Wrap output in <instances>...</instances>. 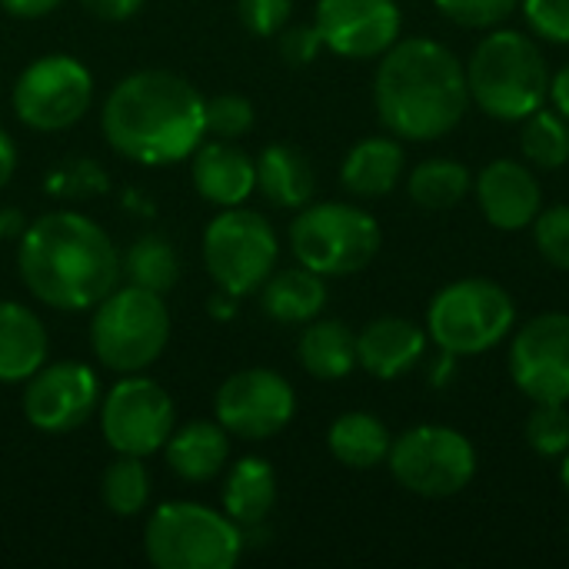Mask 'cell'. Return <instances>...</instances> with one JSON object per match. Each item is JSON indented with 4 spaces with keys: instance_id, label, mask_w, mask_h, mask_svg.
I'll use <instances>...</instances> for the list:
<instances>
[{
    "instance_id": "32",
    "label": "cell",
    "mask_w": 569,
    "mask_h": 569,
    "mask_svg": "<svg viewBox=\"0 0 569 569\" xmlns=\"http://www.w3.org/2000/svg\"><path fill=\"white\" fill-rule=\"evenodd\" d=\"M527 443L543 460H560L569 450V410L567 403H533L527 417Z\"/></svg>"
},
{
    "instance_id": "8",
    "label": "cell",
    "mask_w": 569,
    "mask_h": 569,
    "mask_svg": "<svg viewBox=\"0 0 569 569\" xmlns=\"http://www.w3.org/2000/svg\"><path fill=\"white\" fill-rule=\"evenodd\" d=\"M170 340V313L163 293L143 287L110 290L93 313L90 347L97 360L117 373H137L150 367Z\"/></svg>"
},
{
    "instance_id": "29",
    "label": "cell",
    "mask_w": 569,
    "mask_h": 569,
    "mask_svg": "<svg viewBox=\"0 0 569 569\" xmlns=\"http://www.w3.org/2000/svg\"><path fill=\"white\" fill-rule=\"evenodd\" d=\"M520 150L523 160L537 170H560L569 163V120L557 110H533L520 120Z\"/></svg>"
},
{
    "instance_id": "4",
    "label": "cell",
    "mask_w": 569,
    "mask_h": 569,
    "mask_svg": "<svg viewBox=\"0 0 569 569\" xmlns=\"http://www.w3.org/2000/svg\"><path fill=\"white\" fill-rule=\"evenodd\" d=\"M470 100L493 120L520 123L533 110L547 107L550 67L530 33L490 30L467 63Z\"/></svg>"
},
{
    "instance_id": "21",
    "label": "cell",
    "mask_w": 569,
    "mask_h": 569,
    "mask_svg": "<svg viewBox=\"0 0 569 569\" xmlns=\"http://www.w3.org/2000/svg\"><path fill=\"white\" fill-rule=\"evenodd\" d=\"M47 360V330L33 310L0 300V383L30 380Z\"/></svg>"
},
{
    "instance_id": "43",
    "label": "cell",
    "mask_w": 569,
    "mask_h": 569,
    "mask_svg": "<svg viewBox=\"0 0 569 569\" xmlns=\"http://www.w3.org/2000/svg\"><path fill=\"white\" fill-rule=\"evenodd\" d=\"M560 483H563V490L569 493V450L560 457Z\"/></svg>"
},
{
    "instance_id": "44",
    "label": "cell",
    "mask_w": 569,
    "mask_h": 569,
    "mask_svg": "<svg viewBox=\"0 0 569 569\" xmlns=\"http://www.w3.org/2000/svg\"><path fill=\"white\" fill-rule=\"evenodd\" d=\"M0 237H3V233H0Z\"/></svg>"
},
{
    "instance_id": "40",
    "label": "cell",
    "mask_w": 569,
    "mask_h": 569,
    "mask_svg": "<svg viewBox=\"0 0 569 569\" xmlns=\"http://www.w3.org/2000/svg\"><path fill=\"white\" fill-rule=\"evenodd\" d=\"M0 7L13 17L37 20V17H47L53 7H60V0H0Z\"/></svg>"
},
{
    "instance_id": "39",
    "label": "cell",
    "mask_w": 569,
    "mask_h": 569,
    "mask_svg": "<svg viewBox=\"0 0 569 569\" xmlns=\"http://www.w3.org/2000/svg\"><path fill=\"white\" fill-rule=\"evenodd\" d=\"M80 3L100 20H127L143 7V0H80Z\"/></svg>"
},
{
    "instance_id": "13",
    "label": "cell",
    "mask_w": 569,
    "mask_h": 569,
    "mask_svg": "<svg viewBox=\"0 0 569 569\" xmlns=\"http://www.w3.org/2000/svg\"><path fill=\"white\" fill-rule=\"evenodd\" d=\"M510 380L533 403H569V313H540L517 330Z\"/></svg>"
},
{
    "instance_id": "23",
    "label": "cell",
    "mask_w": 569,
    "mask_h": 569,
    "mask_svg": "<svg viewBox=\"0 0 569 569\" xmlns=\"http://www.w3.org/2000/svg\"><path fill=\"white\" fill-rule=\"evenodd\" d=\"M163 453H167L170 470L180 480L207 483L223 470V463L230 457V440L220 423L193 420L170 433V440L163 443Z\"/></svg>"
},
{
    "instance_id": "3",
    "label": "cell",
    "mask_w": 569,
    "mask_h": 569,
    "mask_svg": "<svg viewBox=\"0 0 569 569\" xmlns=\"http://www.w3.org/2000/svg\"><path fill=\"white\" fill-rule=\"evenodd\" d=\"M17 267L27 290L53 310H90L120 280V257L103 227L57 210L23 230Z\"/></svg>"
},
{
    "instance_id": "14",
    "label": "cell",
    "mask_w": 569,
    "mask_h": 569,
    "mask_svg": "<svg viewBox=\"0 0 569 569\" xmlns=\"http://www.w3.org/2000/svg\"><path fill=\"white\" fill-rule=\"evenodd\" d=\"M297 413V393L293 387L263 367L253 370H240L233 377L223 380V387L217 390V423L240 440H270L280 430H287V423Z\"/></svg>"
},
{
    "instance_id": "19",
    "label": "cell",
    "mask_w": 569,
    "mask_h": 569,
    "mask_svg": "<svg viewBox=\"0 0 569 569\" xmlns=\"http://www.w3.org/2000/svg\"><path fill=\"white\" fill-rule=\"evenodd\" d=\"M190 173L197 193L223 210L240 207L257 190V163L233 143H200Z\"/></svg>"
},
{
    "instance_id": "6",
    "label": "cell",
    "mask_w": 569,
    "mask_h": 569,
    "mask_svg": "<svg viewBox=\"0 0 569 569\" xmlns=\"http://www.w3.org/2000/svg\"><path fill=\"white\" fill-rule=\"evenodd\" d=\"M157 569H230L243 553V527L200 503H163L143 530Z\"/></svg>"
},
{
    "instance_id": "25",
    "label": "cell",
    "mask_w": 569,
    "mask_h": 569,
    "mask_svg": "<svg viewBox=\"0 0 569 569\" xmlns=\"http://www.w3.org/2000/svg\"><path fill=\"white\" fill-rule=\"evenodd\" d=\"M260 290H263L260 293L263 313L273 317L277 323H310L327 307V283L320 273L307 267L270 273Z\"/></svg>"
},
{
    "instance_id": "34",
    "label": "cell",
    "mask_w": 569,
    "mask_h": 569,
    "mask_svg": "<svg viewBox=\"0 0 569 569\" xmlns=\"http://www.w3.org/2000/svg\"><path fill=\"white\" fill-rule=\"evenodd\" d=\"M437 10L470 30H493L520 10V0H433Z\"/></svg>"
},
{
    "instance_id": "16",
    "label": "cell",
    "mask_w": 569,
    "mask_h": 569,
    "mask_svg": "<svg viewBox=\"0 0 569 569\" xmlns=\"http://www.w3.org/2000/svg\"><path fill=\"white\" fill-rule=\"evenodd\" d=\"M100 403L97 373L83 363H50L27 380L23 413L43 433H70L90 420Z\"/></svg>"
},
{
    "instance_id": "38",
    "label": "cell",
    "mask_w": 569,
    "mask_h": 569,
    "mask_svg": "<svg viewBox=\"0 0 569 569\" xmlns=\"http://www.w3.org/2000/svg\"><path fill=\"white\" fill-rule=\"evenodd\" d=\"M320 50H323V37H320L317 23H297V27L280 30V53L290 67L313 63Z\"/></svg>"
},
{
    "instance_id": "27",
    "label": "cell",
    "mask_w": 569,
    "mask_h": 569,
    "mask_svg": "<svg viewBox=\"0 0 569 569\" xmlns=\"http://www.w3.org/2000/svg\"><path fill=\"white\" fill-rule=\"evenodd\" d=\"M277 503V473L260 457H243L233 463L223 487V510L240 527H257L270 517Z\"/></svg>"
},
{
    "instance_id": "28",
    "label": "cell",
    "mask_w": 569,
    "mask_h": 569,
    "mask_svg": "<svg viewBox=\"0 0 569 569\" xmlns=\"http://www.w3.org/2000/svg\"><path fill=\"white\" fill-rule=\"evenodd\" d=\"M470 187H473L470 170L450 157H430L417 163L407 180L410 200L423 210H450L470 193Z\"/></svg>"
},
{
    "instance_id": "7",
    "label": "cell",
    "mask_w": 569,
    "mask_h": 569,
    "mask_svg": "<svg viewBox=\"0 0 569 569\" xmlns=\"http://www.w3.org/2000/svg\"><path fill=\"white\" fill-rule=\"evenodd\" d=\"M383 230L357 203H307L290 227V247L300 267L320 277H350L373 263Z\"/></svg>"
},
{
    "instance_id": "26",
    "label": "cell",
    "mask_w": 569,
    "mask_h": 569,
    "mask_svg": "<svg viewBox=\"0 0 569 569\" xmlns=\"http://www.w3.org/2000/svg\"><path fill=\"white\" fill-rule=\"evenodd\" d=\"M300 367L317 380H343L357 367V333L343 320H310L297 343Z\"/></svg>"
},
{
    "instance_id": "36",
    "label": "cell",
    "mask_w": 569,
    "mask_h": 569,
    "mask_svg": "<svg viewBox=\"0 0 569 569\" xmlns=\"http://www.w3.org/2000/svg\"><path fill=\"white\" fill-rule=\"evenodd\" d=\"M527 30L547 43H569V0H520Z\"/></svg>"
},
{
    "instance_id": "1",
    "label": "cell",
    "mask_w": 569,
    "mask_h": 569,
    "mask_svg": "<svg viewBox=\"0 0 569 569\" xmlns=\"http://www.w3.org/2000/svg\"><path fill=\"white\" fill-rule=\"evenodd\" d=\"M463 60L433 37L397 40L377 67L373 107L397 140H440L460 127L470 107Z\"/></svg>"
},
{
    "instance_id": "24",
    "label": "cell",
    "mask_w": 569,
    "mask_h": 569,
    "mask_svg": "<svg viewBox=\"0 0 569 569\" xmlns=\"http://www.w3.org/2000/svg\"><path fill=\"white\" fill-rule=\"evenodd\" d=\"M327 447H330L333 460L343 463L347 470H377L380 463H387L393 437L380 417L350 410L333 420V427L327 433Z\"/></svg>"
},
{
    "instance_id": "10",
    "label": "cell",
    "mask_w": 569,
    "mask_h": 569,
    "mask_svg": "<svg viewBox=\"0 0 569 569\" xmlns=\"http://www.w3.org/2000/svg\"><path fill=\"white\" fill-rule=\"evenodd\" d=\"M273 227L243 207H227L203 233V263L223 293L247 297L267 283L277 267Z\"/></svg>"
},
{
    "instance_id": "15",
    "label": "cell",
    "mask_w": 569,
    "mask_h": 569,
    "mask_svg": "<svg viewBox=\"0 0 569 569\" xmlns=\"http://www.w3.org/2000/svg\"><path fill=\"white\" fill-rule=\"evenodd\" d=\"M313 23L327 50L350 60H373L400 40L403 13L397 0H317Z\"/></svg>"
},
{
    "instance_id": "20",
    "label": "cell",
    "mask_w": 569,
    "mask_h": 569,
    "mask_svg": "<svg viewBox=\"0 0 569 569\" xmlns=\"http://www.w3.org/2000/svg\"><path fill=\"white\" fill-rule=\"evenodd\" d=\"M403 167H407V153L393 133L390 137H367V140L350 147V153L340 167V180L353 197L377 200V197H387L400 183Z\"/></svg>"
},
{
    "instance_id": "2",
    "label": "cell",
    "mask_w": 569,
    "mask_h": 569,
    "mask_svg": "<svg viewBox=\"0 0 569 569\" xmlns=\"http://www.w3.org/2000/svg\"><path fill=\"white\" fill-rule=\"evenodd\" d=\"M203 97L193 83L167 70L123 77L103 103V133L127 160L163 167L187 160L207 133Z\"/></svg>"
},
{
    "instance_id": "22",
    "label": "cell",
    "mask_w": 569,
    "mask_h": 569,
    "mask_svg": "<svg viewBox=\"0 0 569 569\" xmlns=\"http://www.w3.org/2000/svg\"><path fill=\"white\" fill-rule=\"evenodd\" d=\"M253 163H257V190L273 207L300 210L310 203L317 190V177L303 150H297L293 143H270L267 150H260Z\"/></svg>"
},
{
    "instance_id": "5",
    "label": "cell",
    "mask_w": 569,
    "mask_h": 569,
    "mask_svg": "<svg viewBox=\"0 0 569 569\" xmlns=\"http://www.w3.org/2000/svg\"><path fill=\"white\" fill-rule=\"evenodd\" d=\"M513 327V297L487 277H463L447 283L427 310V337L453 357H480L503 343Z\"/></svg>"
},
{
    "instance_id": "31",
    "label": "cell",
    "mask_w": 569,
    "mask_h": 569,
    "mask_svg": "<svg viewBox=\"0 0 569 569\" xmlns=\"http://www.w3.org/2000/svg\"><path fill=\"white\" fill-rule=\"evenodd\" d=\"M150 497V473L140 457L120 453L103 473V503L117 517H137Z\"/></svg>"
},
{
    "instance_id": "42",
    "label": "cell",
    "mask_w": 569,
    "mask_h": 569,
    "mask_svg": "<svg viewBox=\"0 0 569 569\" xmlns=\"http://www.w3.org/2000/svg\"><path fill=\"white\" fill-rule=\"evenodd\" d=\"M13 167H17V150H13V140L0 130V187H7V180L13 177Z\"/></svg>"
},
{
    "instance_id": "18",
    "label": "cell",
    "mask_w": 569,
    "mask_h": 569,
    "mask_svg": "<svg viewBox=\"0 0 569 569\" xmlns=\"http://www.w3.org/2000/svg\"><path fill=\"white\" fill-rule=\"evenodd\" d=\"M427 330L403 317L370 320L357 333V363L377 380H397L427 353Z\"/></svg>"
},
{
    "instance_id": "9",
    "label": "cell",
    "mask_w": 569,
    "mask_h": 569,
    "mask_svg": "<svg viewBox=\"0 0 569 569\" xmlns=\"http://www.w3.org/2000/svg\"><path fill=\"white\" fill-rule=\"evenodd\" d=\"M387 467L413 497L450 500L477 477V450L457 427L420 423L393 440Z\"/></svg>"
},
{
    "instance_id": "12",
    "label": "cell",
    "mask_w": 569,
    "mask_h": 569,
    "mask_svg": "<svg viewBox=\"0 0 569 569\" xmlns=\"http://www.w3.org/2000/svg\"><path fill=\"white\" fill-rule=\"evenodd\" d=\"M100 427L107 443L127 457H153L173 433V400L147 377H127L113 383L100 407Z\"/></svg>"
},
{
    "instance_id": "37",
    "label": "cell",
    "mask_w": 569,
    "mask_h": 569,
    "mask_svg": "<svg viewBox=\"0 0 569 569\" xmlns=\"http://www.w3.org/2000/svg\"><path fill=\"white\" fill-rule=\"evenodd\" d=\"M237 13L253 37H273L290 23L293 0H237Z\"/></svg>"
},
{
    "instance_id": "17",
    "label": "cell",
    "mask_w": 569,
    "mask_h": 569,
    "mask_svg": "<svg viewBox=\"0 0 569 569\" xmlns=\"http://www.w3.org/2000/svg\"><path fill=\"white\" fill-rule=\"evenodd\" d=\"M473 190H477V203H480L487 223L497 230H507V233L533 227L537 213L543 210V187H540L533 167L510 160V157L490 160L477 173Z\"/></svg>"
},
{
    "instance_id": "33",
    "label": "cell",
    "mask_w": 569,
    "mask_h": 569,
    "mask_svg": "<svg viewBox=\"0 0 569 569\" xmlns=\"http://www.w3.org/2000/svg\"><path fill=\"white\" fill-rule=\"evenodd\" d=\"M533 240L540 257L569 273V203H557L537 213L533 220Z\"/></svg>"
},
{
    "instance_id": "11",
    "label": "cell",
    "mask_w": 569,
    "mask_h": 569,
    "mask_svg": "<svg viewBox=\"0 0 569 569\" xmlns=\"http://www.w3.org/2000/svg\"><path fill=\"white\" fill-rule=\"evenodd\" d=\"M93 100L90 70L70 53H47L33 60L13 83L17 117L43 133L73 127Z\"/></svg>"
},
{
    "instance_id": "35",
    "label": "cell",
    "mask_w": 569,
    "mask_h": 569,
    "mask_svg": "<svg viewBox=\"0 0 569 569\" xmlns=\"http://www.w3.org/2000/svg\"><path fill=\"white\" fill-rule=\"evenodd\" d=\"M203 123H207V133L220 140L243 137L253 127V103L240 93H220L203 103Z\"/></svg>"
},
{
    "instance_id": "41",
    "label": "cell",
    "mask_w": 569,
    "mask_h": 569,
    "mask_svg": "<svg viewBox=\"0 0 569 569\" xmlns=\"http://www.w3.org/2000/svg\"><path fill=\"white\" fill-rule=\"evenodd\" d=\"M550 100H553V110L569 120V63L550 77Z\"/></svg>"
},
{
    "instance_id": "30",
    "label": "cell",
    "mask_w": 569,
    "mask_h": 569,
    "mask_svg": "<svg viewBox=\"0 0 569 569\" xmlns=\"http://www.w3.org/2000/svg\"><path fill=\"white\" fill-rule=\"evenodd\" d=\"M120 273L143 290L153 293H167L177 277H180V260L173 253V247L163 237H140L127 247L123 260H120Z\"/></svg>"
}]
</instances>
